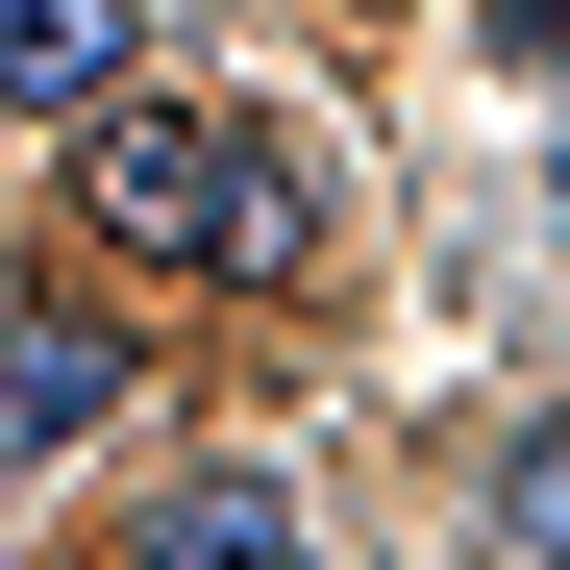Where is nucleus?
Listing matches in <instances>:
<instances>
[{"instance_id": "1", "label": "nucleus", "mask_w": 570, "mask_h": 570, "mask_svg": "<svg viewBox=\"0 0 570 570\" xmlns=\"http://www.w3.org/2000/svg\"><path fill=\"white\" fill-rule=\"evenodd\" d=\"M100 248H149V273H298V174H273L248 125H100Z\"/></svg>"}, {"instance_id": "2", "label": "nucleus", "mask_w": 570, "mask_h": 570, "mask_svg": "<svg viewBox=\"0 0 570 570\" xmlns=\"http://www.w3.org/2000/svg\"><path fill=\"white\" fill-rule=\"evenodd\" d=\"M125 50H149L125 0H0V100H26V125H149Z\"/></svg>"}, {"instance_id": "3", "label": "nucleus", "mask_w": 570, "mask_h": 570, "mask_svg": "<svg viewBox=\"0 0 570 570\" xmlns=\"http://www.w3.org/2000/svg\"><path fill=\"white\" fill-rule=\"evenodd\" d=\"M75 422H125V347H100V323H50V298H26V347H0V446H26V471H50Z\"/></svg>"}, {"instance_id": "4", "label": "nucleus", "mask_w": 570, "mask_h": 570, "mask_svg": "<svg viewBox=\"0 0 570 570\" xmlns=\"http://www.w3.org/2000/svg\"><path fill=\"white\" fill-rule=\"evenodd\" d=\"M149 570H323V521H298V497H248V471H224V497H174V521H149Z\"/></svg>"}, {"instance_id": "5", "label": "nucleus", "mask_w": 570, "mask_h": 570, "mask_svg": "<svg viewBox=\"0 0 570 570\" xmlns=\"http://www.w3.org/2000/svg\"><path fill=\"white\" fill-rule=\"evenodd\" d=\"M497 546H521V570H570V422H521V446H497Z\"/></svg>"}]
</instances>
